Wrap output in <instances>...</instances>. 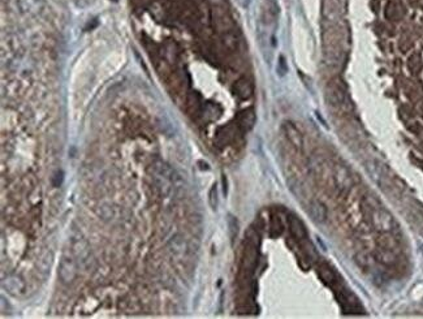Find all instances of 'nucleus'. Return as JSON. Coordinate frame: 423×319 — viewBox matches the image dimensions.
<instances>
[{
  "mask_svg": "<svg viewBox=\"0 0 423 319\" xmlns=\"http://www.w3.org/2000/svg\"><path fill=\"white\" fill-rule=\"evenodd\" d=\"M238 124L242 130H250L255 124V114L252 110H246L238 116Z\"/></svg>",
  "mask_w": 423,
  "mask_h": 319,
  "instance_id": "0eeeda50",
  "label": "nucleus"
},
{
  "mask_svg": "<svg viewBox=\"0 0 423 319\" xmlns=\"http://www.w3.org/2000/svg\"><path fill=\"white\" fill-rule=\"evenodd\" d=\"M233 91L238 98L241 99H248L253 94V86L252 83L246 79H240L236 81L235 86H233Z\"/></svg>",
  "mask_w": 423,
  "mask_h": 319,
  "instance_id": "39448f33",
  "label": "nucleus"
},
{
  "mask_svg": "<svg viewBox=\"0 0 423 319\" xmlns=\"http://www.w3.org/2000/svg\"><path fill=\"white\" fill-rule=\"evenodd\" d=\"M77 275V267L73 259L64 257L59 265V279L63 284H71Z\"/></svg>",
  "mask_w": 423,
  "mask_h": 319,
  "instance_id": "f03ea898",
  "label": "nucleus"
},
{
  "mask_svg": "<svg viewBox=\"0 0 423 319\" xmlns=\"http://www.w3.org/2000/svg\"><path fill=\"white\" fill-rule=\"evenodd\" d=\"M309 214L314 219V222L319 223V224L327 220V208L320 202H313L310 204Z\"/></svg>",
  "mask_w": 423,
  "mask_h": 319,
  "instance_id": "20e7f679",
  "label": "nucleus"
},
{
  "mask_svg": "<svg viewBox=\"0 0 423 319\" xmlns=\"http://www.w3.org/2000/svg\"><path fill=\"white\" fill-rule=\"evenodd\" d=\"M319 271H320V276H322V279L326 280V283H330L331 280L334 279V274H332L331 269H328V267H322Z\"/></svg>",
  "mask_w": 423,
  "mask_h": 319,
  "instance_id": "ddd939ff",
  "label": "nucleus"
},
{
  "mask_svg": "<svg viewBox=\"0 0 423 319\" xmlns=\"http://www.w3.org/2000/svg\"><path fill=\"white\" fill-rule=\"evenodd\" d=\"M335 181H336V184H338L341 189L342 188L348 189V188L350 187V176H349L348 171L342 168V167H338V168H336V173H335Z\"/></svg>",
  "mask_w": 423,
  "mask_h": 319,
  "instance_id": "6e6552de",
  "label": "nucleus"
},
{
  "mask_svg": "<svg viewBox=\"0 0 423 319\" xmlns=\"http://www.w3.org/2000/svg\"><path fill=\"white\" fill-rule=\"evenodd\" d=\"M224 44L228 47V48H231V50H235L236 47H237V38H236L235 34H232V33H228V34H225L224 36Z\"/></svg>",
  "mask_w": 423,
  "mask_h": 319,
  "instance_id": "f8f14e48",
  "label": "nucleus"
},
{
  "mask_svg": "<svg viewBox=\"0 0 423 319\" xmlns=\"http://www.w3.org/2000/svg\"><path fill=\"white\" fill-rule=\"evenodd\" d=\"M279 73H280L281 76L287 73V64H285L284 58L279 59Z\"/></svg>",
  "mask_w": 423,
  "mask_h": 319,
  "instance_id": "4468645a",
  "label": "nucleus"
},
{
  "mask_svg": "<svg viewBox=\"0 0 423 319\" xmlns=\"http://www.w3.org/2000/svg\"><path fill=\"white\" fill-rule=\"evenodd\" d=\"M373 224L381 232H391L395 228V220L385 210H377L373 214Z\"/></svg>",
  "mask_w": 423,
  "mask_h": 319,
  "instance_id": "f257e3e1",
  "label": "nucleus"
},
{
  "mask_svg": "<svg viewBox=\"0 0 423 319\" xmlns=\"http://www.w3.org/2000/svg\"><path fill=\"white\" fill-rule=\"evenodd\" d=\"M112 1H118V0H112Z\"/></svg>",
  "mask_w": 423,
  "mask_h": 319,
  "instance_id": "2eb2a0df",
  "label": "nucleus"
},
{
  "mask_svg": "<svg viewBox=\"0 0 423 319\" xmlns=\"http://www.w3.org/2000/svg\"><path fill=\"white\" fill-rule=\"evenodd\" d=\"M209 204L210 207L212 208L213 211L217 210V206H219V194H217V188L216 185H212V188L209 192Z\"/></svg>",
  "mask_w": 423,
  "mask_h": 319,
  "instance_id": "9d476101",
  "label": "nucleus"
},
{
  "mask_svg": "<svg viewBox=\"0 0 423 319\" xmlns=\"http://www.w3.org/2000/svg\"><path fill=\"white\" fill-rule=\"evenodd\" d=\"M228 227H229V235H231L232 241H235L238 232V223L233 215H228Z\"/></svg>",
  "mask_w": 423,
  "mask_h": 319,
  "instance_id": "9b49d317",
  "label": "nucleus"
},
{
  "mask_svg": "<svg viewBox=\"0 0 423 319\" xmlns=\"http://www.w3.org/2000/svg\"><path fill=\"white\" fill-rule=\"evenodd\" d=\"M283 129H284L285 136H287V138L289 140V142H291L292 145L295 147H298V149H301L302 147V134L299 133V130L296 128L292 122H285L284 126H283Z\"/></svg>",
  "mask_w": 423,
  "mask_h": 319,
  "instance_id": "7ed1b4c3",
  "label": "nucleus"
},
{
  "mask_svg": "<svg viewBox=\"0 0 423 319\" xmlns=\"http://www.w3.org/2000/svg\"><path fill=\"white\" fill-rule=\"evenodd\" d=\"M375 257H377L378 261L381 262V263H384V265H393L396 262L395 254L392 253L391 249H385V247H381L377 251Z\"/></svg>",
  "mask_w": 423,
  "mask_h": 319,
  "instance_id": "1a4fd4ad",
  "label": "nucleus"
},
{
  "mask_svg": "<svg viewBox=\"0 0 423 319\" xmlns=\"http://www.w3.org/2000/svg\"><path fill=\"white\" fill-rule=\"evenodd\" d=\"M289 230H291L292 235L298 239V240H303L307 236V232H306V228L303 226V223L297 218H291L289 219Z\"/></svg>",
  "mask_w": 423,
  "mask_h": 319,
  "instance_id": "423d86ee",
  "label": "nucleus"
}]
</instances>
